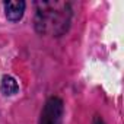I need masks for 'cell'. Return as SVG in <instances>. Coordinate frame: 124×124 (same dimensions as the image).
I'll list each match as a JSON object with an SVG mask.
<instances>
[{
    "label": "cell",
    "mask_w": 124,
    "mask_h": 124,
    "mask_svg": "<svg viewBox=\"0 0 124 124\" xmlns=\"http://www.w3.org/2000/svg\"><path fill=\"white\" fill-rule=\"evenodd\" d=\"M41 9L37 12L35 26L39 32L60 35L67 29L70 12L67 5H54V3H39Z\"/></svg>",
    "instance_id": "obj_1"
},
{
    "label": "cell",
    "mask_w": 124,
    "mask_h": 124,
    "mask_svg": "<svg viewBox=\"0 0 124 124\" xmlns=\"http://www.w3.org/2000/svg\"><path fill=\"white\" fill-rule=\"evenodd\" d=\"M63 101L57 96H51L47 99L41 115H39V123L38 124H61L63 121Z\"/></svg>",
    "instance_id": "obj_2"
},
{
    "label": "cell",
    "mask_w": 124,
    "mask_h": 124,
    "mask_svg": "<svg viewBox=\"0 0 124 124\" xmlns=\"http://www.w3.org/2000/svg\"><path fill=\"white\" fill-rule=\"evenodd\" d=\"M25 8H26V3L22 2V0H18V2H6L5 3L6 18L12 22L21 21L23 13H25Z\"/></svg>",
    "instance_id": "obj_3"
},
{
    "label": "cell",
    "mask_w": 124,
    "mask_h": 124,
    "mask_svg": "<svg viewBox=\"0 0 124 124\" xmlns=\"http://www.w3.org/2000/svg\"><path fill=\"white\" fill-rule=\"evenodd\" d=\"M0 91H2L3 95H6V96H12V95L18 93L19 85H18V82H16L12 76L5 75V76L2 78V83H0Z\"/></svg>",
    "instance_id": "obj_4"
},
{
    "label": "cell",
    "mask_w": 124,
    "mask_h": 124,
    "mask_svg": "<svg viewBox=\"0 0 124 124\" xmlns=\"http://www.w3.org/2000/svg\"><path fill=\"white\" fill-rule=\"evenodd\" d=\"M92 124H105V123H104V120H102L99 115H95V118H93V123H92Z\"/></svg>",
    "instance_id": "obj_5"
}]
</instances>
